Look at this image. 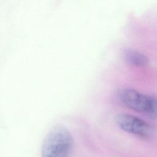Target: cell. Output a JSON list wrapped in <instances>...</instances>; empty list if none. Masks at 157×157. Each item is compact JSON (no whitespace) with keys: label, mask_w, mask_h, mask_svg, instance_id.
Listing matches in <instances>:
<instances>
[{"label":"cell","mask_w":157,"mask_h":157,"mask_svg":"<svg viewBox=\"0 0 157 157\" xmlns=\"http://www.w3.org/2000/svg\"><path fill=\"white\" fill-rule=\"evenodd\" d=\"M73 138L67 128L54 126L46 135L42 147V157H69Z\"/></svg>","instance_id":"cell-1"},{"label":"cell","mask_w":157,"mask_h":157,"mask_svg":"<svg viewBox=\"0 0 157 157\" xmlns=\"http://www.w3.org/2000/svg\"><path fill=\"white\" fill-rule=\"evenodd\" d=\"M119 98L128 108L150 118L157 119V97L126 88L121 91Z\"/></svg>","instance_id":"cell-2"},{"label":"cell","mask_w":157,"mask_h":157,"mask_svg":"<svg viewBox=\"0 0 157 157\" xmlns=\"http://www.w3.org/2000/svg\"><path fill=\"white\" fill-rule=\"evenodd\" d=\"M117 122L119 127L123 131L142 137H151L154 132L153 127L136 116L123 113L117 117Z\"/></svg>","instance_id":"cell-3"},{"label":"cell","mask_w":157,"mask_h":157,"mask_svg":"<svg viewBox=\"0 0 157 157\" xmlns=\"http://www.w3.org/2000/svg\"><path fill=\"white\" fill-rule=\"evenodd\" d=\"M123 55L126 61L132 66L142 67L147 65L148 63V59L145 55L134 50H126Z\"/></svg>","instance_id":"cell-4"}]
</instances>
